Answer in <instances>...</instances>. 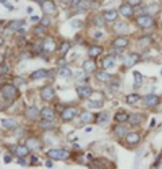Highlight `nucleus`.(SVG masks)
Wrapping results in <instances>:
<instances>
[{"instance_id":"20e7f679","label":"nucleus","mask_w":162,"mask_h":169,"mask_svg":"<svg viewBox=\"0 0 162 169\" xmlns=\"http://www.w3.org/2000/svg\"><path fill=\"white\" fill-rule=\"evenodd\" d=\"M76 114H77V110H76L75 107H66L62 112H61V118H62V120L69 122V120H72L75 118Z\"/></svg>"},{"instance_id":"e2e57ef3","label":"nucleus","mask_w":162,"mask_h":169,"mask_svg":"<svg viewBox=\"0 0 162 169\" xmlns=\"http://www.w3.org/2000/svg\"><path fill=\"white\" fill-rule=\"evenodd\" d=\"M1 30H3V25H1V23H0V31H1Z\"/></svg>"},{"instance_id":"680f3d73","label":"nucleus","mask_w":162,"mask_h":169,"mask_svg":"<svg viewBox=\"0 0 162 169\" xmlns=\"http://www.w3.org/2000/svg\"><path fill=\"white\" fill-rule=\"evenodd\" d=\"M35 1H39V3H43L45 0H35Z\"/></svg>"},{"instance_id":"603ef678","label":"nucleus","mask_w":162,"mask_h":169,"mask_svg":"<svg viewBox=\"0 0 162 169\" xmlns=\"http://www.w3.org/2000/svg\"><path fill=\"white\" fill-rule=\"evenodd\" d=\"M4 161H5V162H10V161H11V157H10V156H5L4 157Z\"/></svg>"},{"instance_id":"bf43d9fd","label":"nucleus","mask_w":162,"mask_h":169,"mask_svg":"<svg viewBox=\"0 0 162 169\" xmlns=\"http://www.w3.org/2000/svg\"><path fill=\"white\" fill-rule=\"evenodd\" d=\"M3 42H4V41H3V38H1V37H0V46H1V45H3Z\"/></svg>"},{"instance_id":"79ce46f5","label":"nucleus","mask_w":162,"mask_h":169,"mask_svg":"<svg viewBox=\"0 0 162 169\" xmlns=\"http://www.w3.org/2000/svg\"><path fill=\"white\" fill-rule=\"evenodd\" d=\"M50 25V21H49V18H43L41 21V26H43V27H47V26Z\"/></svg>"},{"instance_id":"a18cd8bd","label":"nucleus","mask_w":162,"mask_h":169,"mask_svg":"<svg viewBox=\"0 0 162 169\" xmlns=\"http://www.w3.org/2000/svg\"><path fill=\"white\" fill-rule=\"evenodd\" d=\"M58 66H59V68H64V66H66V62H65V60H64V58L58 60Z\"/></svg>"},{"instance_id":"4c0bfd02","label":"nucleus","mask_w":162,"mask_h":169,"mask_svg":"<svg viewBox=\"0 0 162 169\" xmlns=\"http://www.w3.org/2000/svg\"><path fill=\"white\" fill-rule=\"evenodd\" d=\"M113 131L116 133V135H119V137H124V134H126V127H124V126H116Z\"/></svg>"},{"instance_id":"4468645a","label":"nucleus","mask_w":162,"mask_h":169,"mask_svg":"<svg viewBox=\"0 0 162 169\" xmlns=\"http://www.w3.org/2000/svg\"><path fill=\"white\" fill-rule=\"evenodd\" d=\"M159 99H158V96L155 95H147L145 98V106L146 107H154V106H157Z\"/></svg>"},{"instance_id":"412c9836","label":"nucleus","mask_w":162,"mask_h":169,"mask_svg":"<svg viewBox=\"0 0 162 169\" xmlns=\"http://www.w3.org/2000/svg\"><path fill=\"white\" fill-rule=\"evenodd\" d=\"M47 76V70L45 69H39V70H35L31 73V78L33 80H41V78H45Z\"/></svg>"},{"instance_id":"5701e85b","label":"nucleus","mask_w":162,"mask_h":169,"mask_svg":"<svg viewBox=\"0 0 162 169\" xmlns=\"http://www.w3.org/2000/svg\"><path fill=\"white\" fill-rule=\"evenodd\" d=\"M96 78H97L99 81L108 82L112 77H111V74H108L107 72H97V73H96Z\"/></svg>"},{"instance_id":"4d7b16f0","label":"nucleus","mask_w":162,"mask_h":169,"mask_svg":"<svg viewBox=\"0 0 162 169\" xmlns=\"http://www.w3.org/2000/svg\"><path fill=\"white\" fill-rule=\"evenodd\" d=\"M38 19H39V18H38V16H33V18H31V21H33V22H37Z\"/></svg>"},{"instance_id":"e433bc0d","label":"nucleus","mask_w":162,"mask_h":169,"mask_svg":"<svg viewBox=\"0 0 162 169\" xmlns=\"http://www.w3.org/2000/svg\"><path fill=\"white\" fill-rule=\"evenodd\" d=\"M70 49V45H69V43H68V42H64L62 45H61V49H59V54H61V56H65V54H66V52L68 50Z\"/></svg>"},{"instance_id":"a878e982","label":"nucleus","mask_w":162,"mask_h":169,"mask_svg":"<svg viewBox=\"0 0 162 169\" xmlns=\"http://www.w3.org/2000/svg\"><path fill=\"white\" fill-rule=\"evenodd\" d=\"M113 29H115V31H116V33H120L122 34V33H126L129 27H127V25H126V23L119 22V23H116V25L113 26Z\"/></svg>"},{"instance_id":"7c9ffc66","label":"nucleus","mask_w":162,"mask_h":169,"mask_svg":"<svg viewBox=\"0 0 162 169\" xmlns=\"http://www.w3.org/2000/svg\"><path fill=\"white\" fill-rule=\"evenodd\" d=\"M115 120H116V122H126V120H129V115H127L124 111L118 112L116 115H115Z\"/></svg>"},{"instance_id":"6ab92c4d","label":"nucleus","mask_w":162,"mask_h":169,"mask_svg":"<svg viewBox=\"0 0 162 169\" xmlns=\"http://www.w3.org/2000/svg\"><path fill=\"white\" fill-rule=\"evenodd\" d=\"M38 114H41V111H39L37 107H29L26 110V116H27L29 119H35L38 116Z\"/></svg>"},{"instance_id":"aec40b11","label":"nucleus","mask_w":162,"mask_h":169,"mask_svg":"<svg viewBox=\"0 0 162 169\" xmlns=\"http://www.w3.org/2000/svg\"><path fill=\"white\" fill-rule=\"evenodd\" d=\"M115 66V58L112 57V56H108V57H105L103 60V68L104 69H111V68H113Z\"/></svg>"},{"instance_id":"49530a36","label":"nucleus","mask_w":162,"mask_h":169,"mask_svg":"<svg viewBox=\"0 0 162 169\" xmlns=\"http://www.w3.org/2000/svg\"><path fill=\"white\" fill-rule=\"evenodd\" d=\"M80 1H81V0H72L70 5H72V7H77V5L80 4Z\"/></svg>"},{"instance_id":"cd10ccee","label":"nucleus","mask_w":162,"mask_h":169,"mask_svg":"<svg viewBox=\"0 0 162 169\" xmlns=\"http://www.w3.org/2000/svg\"><path fill=\"white\" fill-rule=\"evenodd\" d=\"M142 81H143V77L139 72H134V85L135 87H139L142 85Z\"/></svg>"},{"instance_id":"2f4dec72","label":"nucleus","mask_w":162,"mask_h":169,"mask_svg":"<svg viewBox=\"0 0 162 169\" xmlns=\"http://www.w3.org/2000/svg\"><path fill=\"white\" fill-rule=\"evenodd\" d=\"M139 99H141V98H139V95H137V93H133V95H129L127 98H126V102H127L129 104H135Z\"/></svg>"},{"instance_id":"393cba45","label":"nucleus","mask_w":162,"mask_h":169,"mask_svg":"<svg viewBox=\"0 0 162 169\" xmlns=\"http://www.w3.org/2000/svg\"><path fill=\"white\" fill-rule=\"evenodd\" d=\"M41 128H45V130H49V128H53L54 123L51 122V119H43L42 122H39V124H38Z\"/></svg>"},{"instance_id":"72a5a7b5","label":"nucleus","mask_w":162,"mask_h":169,"mask_svg":"<svg viewBox=\"0 0 162 169\" xmlns=\"http://www.w3.org/2000/svg\"><path fill=\"white\" fill-rule=\"evenodd\" d=\"M59 76H62V77H70L72 70L69 69V68H66V66H64V68L59 69Z\"/></svg>"},{"instance_id":"4be33fe9","label":"nucleus","mask_w":162,"mask_h":169,"mask_svg":"<svg viewBox=\"0 0 162 169\" xmlns=\"http://www.w3.org/2000/svg\"><path fill=\"white\" fill-rule=\"evenodd\" d=\"M41 116L43 118V119H51V120H53L54 112H53V110H51V108L45 107V108H43V110L41 111Z\"/></svg>"},{"instance_id":"ddd939ff","label":"nucleus","mask_w":162,"mask_h":169,"mask_svg":"<svg viewBox=\"0 0 162 169\" xmlns=\"http://www.w3.org/2000/svg\"><path fill=\"white\" fill-rule=\"evenodd\" d=\"M143 12L146 14V15H151V14H157L158 11H159V5L155 4V3H150L149 5H146V7H143V10H142Z\"/></svg>"},{"instance_id":"f8f14e48","label":"nucleus","mask_w":162,"mask_h":169,"mask_svg":"<svg viewBox=\"0 0 162 169\" xmlns=\"http://www.w3.org/2000/svg\"><path fill=\"white\" fill-rule=\"evenodd\" d=\"M127 45H129V39L124 37H118L112 43V46L116 47V49H123V47H126Z\"/></svg>"},{"instance_id":"c03bdc74","label":"nucleus","mask_w":162,"mask_h":169,"mask_svg":"<svg viewBox=\"0 0 162 169\" xmlns=\"http://www.w3.org/2000/svg\"><path fill=\"white\" fill-rule=\"evenodd\" d=\"M72 26H73L75 29H77V27H80V26H81V22H80V21H73V22H72Z\"/></svg>"},{"instance_id":"b1692460","label":"nucleus","mask_w":162,"mask_h":169,"mask_svg":"<svg viewBox=\"0 0 162 169\" xmlns=\"http://www.w3.org/2000/svg\"><path fill=\"white\" fill-rule=\"evenodd\" d=\"M101 52H103V49H101L100 46H92L91 49L88 50V54H89L91 57H97V56L101 54Z\"/></svg>"},{"instance_id":"1a4fd4ad","label":"nucleus","mask_w":162,"mask_h":169,"mask_svg":"<svg viewBox=\"0 0 162 169\" xmlns=\"http://www.w3.org/2000/svg\"><path fill=\"white\" fill-rule=\"evenodd\" d=\"M29 150L30 149L27 148L26 145H19V146H15V148H14V153H15L18 157H26L29 154Z\"/></svg>"},{"instance_id":"de8ad7c7","label":"nucleus","mask_w":162,"mask_h":169,"mask_svg":"<svg viewBox=\"0 0 162 169\" xmlns=\"http://www.w3.org/2000/svg\"><path fill=\"white\" fill-rule=\"evenodd\" d=\"M95 23H96V26H103V22H101L100 18H95Z\"/></svg>"},{"instance_id":"f3484780","label":"nucleus","mask_w":162,"mask_h":169,"mask_svg":"<svg viewBox=\"0 0 162 169\" xmlns=\"http://www.w3.org/2000/svg\"><path fill=\"white\" fill-rule=\"evenodd\" d=\"M119 11H120V14L123 15V16H126V18H130L134 14V10H133V7H131L130 4H122Z\"/></svg>"},{"instance_id":"c9c22d12","label":"nucleus","mask_w":162,"mask_h":169,"mask_svg":"<svg viewBox=\"0 0 162 169\" xmlns=\"http://www.w3.org/2000/svg\"><path fill=\"white\" fill-rule=\"evenodd\" d=\"M129 122L131 124H137L141 122V116L139 115H135V114H133V115H129Z\"/></svg>"},{"instance_id":"7ed1b4c3","label":"nucleus","mask_w":162,"mask_h":169,"mask_svg":"<svg viewBox=\"0 0 162 169\" xmlns=\"http://www.w3.org/2000/svg\"><path fill=\"white\" fill-rule=\"evenodd\" d=\"M137 23L139 27H142V29H150V27H153L154 26V19L150 15H139V16L137 18Z\"/></svg>"},{"instance_id":"f03ea898","label":"nucleus","mask_w":162,"mask_h":169,"mask_svg":"<svg viewBox=\"0 0 162 169\" xmlns=\"http://www.w3.org/2000/svg\"><path fill=\"white\" fill-rule=\"evenodd\" d=\"M1 95H3V98H5V99L11 100L18 95V88L15 87V85H12V84H5V85L1 87Z\"/></svg>"},{"instance_id":"09e8293b","label":"nucleus","mask_w":162,"mask_h":169,"mask_svg":"<svg viewBox=\"0 0 162 169\" xmlns=\"http://www.w3.org/2000/svg\"><path fill=\"white\" fill-rule=\"evenodd\" d=\"M46 168H53V162H51V161H47V162H46Z\"/></svg>"},{"instance_id":"0eeeda50","label":"nucleus","mask_w":162,"mask_h":169,"mask_svg":"<svg viewBox=\"0 0 162 169\" xmlns=\"http://www.w3.org/2000/svg\"><path fill=\"white\" fill-rule=\"evenodd\" d=\"M42 49L45 50L46 53H53L55 50V42H54L53 38H46L43 45H42Z\"/></svg>"},{"instance_id":"c85d7f7f","label":"nucleus","mask_w":162,"mask_h":169,"mask_svg":"<svg viewBox=\"0 0 162 169\" xmlns=\"http://www.w3.org/2000/svg\"><path fill=\"white\" fill-rule=\"evenodd\" d=\"M25 25L23 21H12L10 23V29L11 30H21V27Z\"/></svg>"},{"instance_id":"13d9d810","label":"nucleus","mask_w":162,"mask_h":169,"mask_svg":"<svg viewBox=\"0 0 162 169\" xmlns=\"http://www.w3.org/2000/svg\"><path fill=\"white\" fill-rule=\"evenodd\" d=\"M85 131H88V133L92 131V127H87V128H85Z\"/></svg>"},{"instance_id":"864d4df0","label":"nucleus","mask_w":162,"mask_h":169,"mask_svg":"<svg viewBox=\"0 0 162 169\" xmlns=\"http://www.w3.org/2000/svg\"><path fill=\"white\" fill-rule=\"evenodd\" d=\"M3 62H4V57H3V56H1V54H0V65H1V64H3Z\"/></svg>"},{"instance_id":"3c124183","label":"nucleus","mask_w":162,"mask_h":169,"mask_svg":"<svg viewBox=\"0 0 162 169\" xmlns=\"http://www.w3.org/2000/svg\"><path fill=\"white\" fill-rule=\"evenodd\" d=\"M101 35H103L101 33H95V38H97V39H99V38H101Z\"/></svg>"},{"instance_id":"a19ab883","label":"nucleus","mask_w":162,"mask_h":169,"mask_svg":"<svg viewBox=\"0 0 162 169\" xmlns=\"http://www.w3.org/2000/svg\"><path fill=\"white\" fill-rule=\"evenodd\" d=\"M34 31H35V34H43V33H45V27H43V26L35 27V29H34Z\"/></svg>"},{"instance_id":"2eb2a0df","label":"nucleus","mask_w":162,"mask_h":169,"mask_svg":"<svg viewBox=\"0 0 162 169\" xmlns=\"http://www.w3.org/2000/svg\"><path fill=\"white\" fill-rule=\"evenodd\" d=\"M118 15H119V14H118L116 10H109V11H105V12H104L103 16L107 22H113L118 19Z\"/></svg>"},{"instance_id":"39448f33","label":"nucleus","mask_w":162,"mask_h":169,"mask_svg":"<svg viewBox=\"0 0 162 169\" xmlns=\"http://www.w3.org/2000/svg\"><path fill=\"white\" fill-rule=\"evenodd\" d=\"M54 96H55V92H54V89L51 87H45L41 91V98H42V100H45V102H50Z\"/></svg>"},{"instance_id":"473e14b6","label":"nucleus","mask_w":162,"mask_h":169,"mask_svg":"<svg viewBox=\"0 0 162 169\" xmlns=\"http://www.w3.org/2000/svg\"><path fill=\"white\" fill-rule=\"evenodd\" d=\"M107 120H108V114L107 112H104V114H100L99 118H97V123L100 124V126H103V124L107 123Z\"/></svg>"},{"instance_id":"bb28decb","label":"nucleus","mask_w":162,"mask_h":169,"mask_svg":"<svg viewBox=\"0 0 162 169\" xmlns=\"http://www.w3.org/2000/svg\"><path fill=\"white\" fill-rule=\"evenodd\" d=\"M91 120H92V115H91V112L85 111V112H83V114L80 115V122H81V123H89Z\"/></svg>"},{"instance_id":"37998d69","label":"nucleus","mask_w":162,"mask_h":169,"mask_svg":"<svg viewBox=\"0 0 162 169\" xmlns=\"http://www.w3.org/2000/svg\"><path fill=\"white\" fill-rule=\"evenodd\" d=\"M25 130H23V128H18V130H15V135L16 137H23L25 135Z\"/></svg>"},{"instance_id":"9d476101","label":"nucleus","mask_w":162,"mask_h":169,"mask_svg":"<svg viewBox=\"0 0 162 169\" xmlns=\"http://www.w3.org/2000/svg\"><path fill=\"white\" fill-rule=\"evenodd\" d=\"M77 95L81 98V99H87L92 95V88L89 87H79L77 88Z\"/></svg>"},{"instance_id":"ea45409f","label":"nucleus","mask_w":162,"mask_h":169,"mask_svg":"<svg viewBox=\"0 0 162 169\" xmlns=\"http://www.w3.org/2000/svg\"><path fill=\"white\" fill-rule=\"evenodd\" d=\"M145 43H146V45H147V43H150V38L149 37H147V38H142V39H141V41H139V46H142V47H143V46H145Z\"/></svg>"},{"instance_id":"f257e3e1","label":"nucleus","mask_w":162,"mask_h":169,"mask_svg":"<svg viewBox=\"0 0 162 169\" xmlns=\"http://www.w3.org/2000/svg\"><path fill=\"white\" fill-rule=\"evenodd\" d=\"M47 156L53 160H66L70 157V153L65 149H50L47 152Z\"/></svg>"},{"instance_id":"9b49d317","label":"nucleus","mask_w":162,"mask_h":169,"mask_svg":"<svg viewBox=\"0 0 162 169\" xmlns=\"http://www.w3.org/2000/svg\"><path fill=\"white\" fill-rule=\"evenodd\" d=\"M26 146L30 149V150H39L41 149V142L37 139V138H29L26 141Z\"/></svg>"},{"instance_id":"5fc2aeb1","label":"nucleus","mask_w":162,"mask_h":169,"mask_svg":"<svg viewBox=\"0 0 162 169\" xmlns=\"http://www.w3.org/2000/svg\"><path fill=\"white\" fill-rule=\"evenodd\" d=\"M1 72H8V68H7V65L3 66V69H1Z\"/></svg>"},{"instance_id":"58836bf2","label":"nucleus","mask_w":162,"mask_h":169,"mask_svg":"<svg viewBox=\"0 0 162 169\" xmlns=\"http://www.w3.org/2000/svg\"><path fill=\"white\" fill-rule=\"evenodd\" d=\"M77 7L81 8V10H87L88 7H89V4H88V1H83V0H81V1H80V4L77 5Z\"/></svg>"},{"instance_id":"423d86ee","label":"nucleus","mask_w":162,"mask_h":169,"mask_svg":"<svg viewBox=\"0 0 162 169\" xmlns=\"http://www.w3.org/2000/svg\"><path fill=\"white\" fill-rule=\"evenodd\" d=\"M138 61H139V54L133 53V54H130V56H127V57H124L123 64H124L126 68H131V66H134Z\"/></svg>"},{"instance_id":"f704fd0d","label":"nucleus","mask_w":162,"mask_h":169,"mask_svg":"<svg viewBox=\"0 0 162 169\" xmlns=\"http://www.w3.org/2000/svg\"><path fill=\"white\" fill-rule=\"evenodd\" d=\"M88 106L92 108H100V107H103V100H91L88 103Z\"/></svg>"},{"instance_id":"dca6fc26","label":"nucleus","mask_w":162,"mask_h":169,"mask_svg":"<svg viewBox=\"0 0 162 169\" xmlns=\"http://www.w3.org/2000/svg\"><path fill=\"white\" fill-rule=\"evenodd\" d=\"M83 68L87 73H93L96 70V64H95V61H92V60H87V61H84Z\"/></svg>"},{"instance_id":"6e6d98bb","label":"nucleus","mask_w":162,"mask_h":169,"mask_svg":"<svg viewBox=\"0 0 162 169\" xmlns=\"http://www.w3.org/2000/svg\"><path fill=\"white\" fill-rule=\"evenodd\" d=\"M130 1H131V3H135V4H139L141 0H130Z\"/></svg>"},{"instance_id":"c756f323","label":"nucleus","mask_w":162,"mask_h":169,"mask_svg":"<svg viewBox=\"0 0 162 169\" xmlns=\"http://www.w3.org/2000/svg\"><path fill=\"white\" fill-rule=\"evenodd\" d=\"M18 124L15 120L12 119H4L3 120V127L4 128H14V127H16Z\"/></svg>"},{"instance_id":"052dcab7","label":"nucleus","mask_w":162,"mask_h":169,"mask_svg":"<svg viewBox=\"0 0 162 169\" xmlns=\"http://www.w3.org/2000/svg\"><path fill=\"white\" fill-rule=\"evenodd\" d=\"M157 168H162V164H159V165H155Z\"/></svg>"},{"instance_id":"6e6552de","label":"nucleus","mask_w":162,"mask_h":169,"mask_svg":"<svg viewBox=\"0 0 162 169\" xmlns=\"http://www.w3.org/2000/svg\"><path fill=\"white\" fill-rule=\"evenodd\" d=\"M42 10L45 11L46 14H53L55 12V4H54L51 0H45L43 3H42Z\"/></svg>"},{"instance_id":"a211bd4d","label":"nucleus","mask_w":162,"mask_h":169,"mask_svg":"<svg viewBox=\"0 0 162 169\" xmlns=\"http://www.w3.org/2000/svg\"><path fill=\"white\" fill-rule=\"evenodd\" d=\"M126 141H127V144L130 145H134V144H138L139 142V134L138 133H129L127 135H126Z\"/></svg>"},{"instance_id":"8fccbe9b","label":"nucleus","mask_w":162,"mask_h":169,"mask_svg":"<svg viewBox=\"0 0 162 169\" xmlns=\"http://www.w3.org/2000/svg\"><path fill=\"white\" fill-rule=\"evenodd\" d=\"M37 161H39V160L37 158V157H33V160H31V165H34L35 162H37Z\"/></svg>"}]
</instances>
